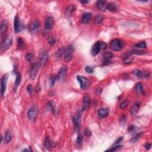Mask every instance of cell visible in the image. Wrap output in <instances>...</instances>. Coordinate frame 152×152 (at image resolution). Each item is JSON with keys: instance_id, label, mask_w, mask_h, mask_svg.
Masks as SVG:
<instances>
[{"instance_id": "6da1fadb", "label": "cell", "mask_w": 152, "mask_h": 152, "mask_svg": "<svg viewBox=\"0 0 152 152\" xmlns=\"http://www.w3.org/2000/svg\"><path fill=\"white\" fill-rule=\"evenodd\" d=\"M107 47V45L106 44V43L103 42H97L94 44L93 46L92 49V54L93 56L97 55L100 52L101 50H103L105 49Z\"/></svg>"}, {"instance_id": "7a4b0ae2", "label": "cell", "mask_w": 152, "mask_h": 152, "mask_svg": "<svg viewBox=\"0 0 152 152\" xmlns=\"http://www.w3.org/2000/svg\"><path fill=\"white\" fill-rule=\"evenodd\" d=\"M124 43L119 39H113L110 43V48L113 51H118L122 49Z\"/></svg>"}, {"instance_id": "3957f363", "label": "cell", "mask_w": 152, "mask_h": 152, "mask_svg": "<svg viewBox=\"0 0 152 152\" xmlns=\"http://www.w3.org/2000/svg\"><path fill=\"white\" fill-rule=\"evenodd\" d=\"M13 41V37L12 35H7L2 40L1 45V49L2 51H5L11 46Z\"/></svg>"}, {"instance_id": "277c9868", "label": "cell", "mask_w": 152, "mask_h": 152, "mask_svg": "<svg viewBox=\"0 0 152 152\" xmlns=\"http://www.w3.org/2000/svg\"><path fill=\"white\" fill-rule=\"evenodd\" d=\"M48 58H49V55L47 52L43 51L40 53L39 55V66L42 67H44L48 61Z\"/></svg>"}, {"instance_id": "5b68a950", "label": "cell", "mask_w": 152, "mask_h": 152, "mask_svg": "<svg viewBox=\"0 0 152 152\" xmlns=\"http://www.w3.org/2000/svg\"><path fill=\"white\" fill-rule=\"evenodd\" d=\"M74 48L72 45H70L66 49L65 52V56H64V60L66 61H70L73 58V53Z\"/></svg>"}, {"instance_id": "8992f818", "label": "cell", "mask_w": 152, "mask_h": 152, "mask_svg": "<svg viewBox=\"0 0 152 152\" xmlns=\"http://www.w3.org/2000/svg\"><path fill=\"white\" fill-rule=\"evenodd\" d=\"M8 75L4 74L1 78V94L2 96H3L6 90L7 83Z\"/></svg>"}, {"instance_id": "52a82bcc", "label": "cell", "mask_w": 152, "mask_h": 152, "mask_svg": "<svg viewBox=\"0 0 152 152\" xmlns=\"http://www.w3.org/2000/svg\"><path fill=\"white\" fill-rule=\"evenodd\" d=\"M38 70H39V66L38 63L35 62L32 65L30 71V77L32 80H35L36 78L37 74L38 73Z\"/></svg>"}, {"instance_id": "ba28073f", "label": "cell", "mask_w": 152, "mask_h": 152, "mask_svg": "<svg viewBox=\"0 0 152 152\" xmlns=\"http://www.w3.org/2000/svg\"><path fill=\"white\" fill-rule=\"evenodd\" d=\"M40 27V23L38 20H35L30 23L29 26V30L31 33H37Z\"/></svg>"}, {"instance_id": "9c48e42d", "label": "cell", "mask_w": 152, "mask_h": 152, "mask_svg": "<svg viewBox=\"0 0 152 152\" xmlns=\"http://www.w3.org/2000/svg\"><path fill=\"white\" fill-rule=\"evenodd\" d=\"M77 79L78 80V82L80 84L81 89H84L88 84V79L86 78V77H83V76H82V75H77Z\"/></svg>"}, {"instance_id": "30bf717a", "label": "cell", "mask_w": 152, "mask_h": 152, "mask_svg": "<svg viewBox=\"0 0 152 152\" xmlns=\"http://www.w3.org/2000/svg\"><path fill=\"white\" fill-rule=\"evenodd\" d=\"M14 31L16 33H19V31H21L22 30L21 28V24H20V22L19 21V18L17 17V16H16L14 17Z\"/></svg>"}, {"instance_id": "8fae6325", "label": "cell", "mask_w": 152, "mask_h": 152, "mask_svg": "<svg viewBox=\"0 0 152 152\" xmlns=\"http://www.w3.org/2000/svg\"><path fill=\"white\" fill-rule=\"evenodd\" d=\"M74 127L76 129H79L81 125V117L80 115H75L73 119Z\"/></svg>"}, {"instance_id": "7c38bea8", "label": "cell", "mask_w": 152, "mask_h": 152, "mask_svg": "<svg viewBox=\"0 0 152 152\" xmlns=\"http://www.w3.org/2000/svg\"><path fill=\"white\" fill-rule=\"evenodd\" d=\"M8 29V23L6 21L3 20L1 23V27H0V34L1 36H3L7 31Z\"/></svg>"}, {"instance_id": "4fadbf2b", "label": "cell", "mask_w": 152, "mask_h": 152, "mask_svg": "<svg viewBox=\"0 0 152 152\" xmlns=\"http://www.w3.org/2000/svg\"><path fill=\"white\" fill-rule=\"evenodd\" d=\"M27 116L30 120H33L35 119V117L36 116V110L35 108L33 107L30 108L27 111Z\"/></svg>"}, {"instance_id": "5bb4252c", "label": "cell", "mask_w": 152, "mask_h": 152, "mask_svg": "<svg viewBox=\"0 0 152 152\" xmlns=\"http://www.w3.org/2000/svg\"><path fill=\"white\" fill-rule=\"evenodd\" d=\"M96 6L97 8L101 12H105L107 9L106 3L103 1H98L96 3Z\"/></svg>"}, {"instance_id": "9a60e30c", "label": "cell", "mask_w": 152, "mask_h": 152, "mask_svg": "<svg viewBox=\"0 0 152 152\" xmlns=\"http://www.w3.org/2000/svg\"><path fill=\"white\" fill-rule=\"evenodd\" d=\"M98 116L99 118H103L107 117L109 114V109L107 108H101L97 111Z\"/></svg>"}, {"instance_id": "2e32d148", "label": "cell", "mask_w": 152, "mask_h": 152, "mask_svg": "<svg viewBox=\"0 0 152 152\" xmlns=\"http://www.w3.org/2000/svg\"><path fill=\"white\" fill-rule=\"evenodd\" d=\"M53 26V19L51 17H48L47 18L45 22V27L46 30H49L52 29Z\"/></svg>"}, {"instance_id": "e0dca14e", "label": "cell", "mask_w": 152, "mask_h": 152, "mask_svg": "<svg viewBox=\"0 0 152 152\" xmlns=\"http://www.w3.org/2000/svg\"><path fill=\"white\" fill-rule=\"evenodd\" d=\"M92 19V13H84L83 15L82 19V22L83 24H87L89 23Z\"/></svg>"}, {"instance_id": "ac0fdd59", "label": "cell", "mask_w": 152, "mask_h": 152, "mask_svg": "<svg viewBox=\"0 0 152 152\" xmlns=\"http://www.w3.org/2000/svg\"><path fill=\"white\" fill-rule=\"evenodd\" d=\"M67 71V67L66 66H64V67H61L60 68V70H59L58 72V75H57V78L58 79H62L63 77L66 75V73Z\"/></svg>"}, {"instance_id": "d6986e66", "label": "cell", "mask_w": 152, "mask_h": 152, "mask_svg": "<svg viewBox=\"0 0 152 152\" xmlns=\"http://www.w3.org/2000/svg\"><path fill=\"white\" fill-rule=\"evenodd\" d=\"M13 136H12V132L10 131H7L5 133L4 138V142L5 144H8L12 141Z\"/></svg>"}, {"instance_id": "ffe728a7", "label": "cell", "mask_w": 152, "mask_h": 152, "mask_svg": "<svg viewBox=\"0 0 152 152\" xmlns=\"http://www.w3.org/2000/svg\"><path fill=\"white\" fill-rule=\"evenodd\" d=\"M140 108V103L136 102L131 108V113L132 115H136L138 112V109Z\"/></svg>"}, {"instance_id": "44dd1931", "label": "cell", "mask_w": 152, "mask_h": 152, "mask_svg": "<svg viewBox=\"0 0 152 152\" xmlns=\"http://www.w3.org/2000/svg\"><path fill=\"white\" fill-rule=\"evenodd\" d=\"M90 102V98L89 95H86L83 100V105L84 108H86L89 106Z\"/></svg>"}, {"instance_id": "7402d4cb", "label": "cell", "mask_w": 152, "mask_h": 152, "mask_svg": "<svg viewBox=\"0 0 152 152\" xmlns=\"http://www.w3.org/2000/svg\"><path fill=\"white\" fill-rule=\"evenodd\" d=\"M107 9L110 12H115L117 10V7L115 4L113 3H110L108 4H107Z\"/></svg>"}, {"instance_id": "603a6c76", "label": "cell", "mask_w": 152, "mask_h": 152, "mask_svg": "<svg viewBox=\"0 0 152 152\" xmlns=\"http://www.w3.org/2000/svg\"><path fill=\"white\" fill-rule=\"evenodd\" d=\"M74 10H75V7L74 5H70L69 7H68L67 9H66V16H70L71 14L73 13Z\"/></svg>"}, {"instance_id": "cb8c5ba5", "label": "cell", "mask_w": 152, "mask_h": 152, "mask_svg": "<svg viewBox=\"0 0 152 152\" xmlns=\"http://www.w3.org/2000/svg\"><path fill=\"white\" fill-rule=\"evenodd\" d=\"M17 45L19 49H22L24 48V42L21 38L17 39Z\"/></svg>"}, {"instance_id": "d4e9b609", "label": "cell", "mask_w": 152, "mask_h": 152, "mask_svg": "<svg viewBox=\"0 0 152 152\" xmlns=\"http://www.w3.org/2000/svg\"><path fill=\"white\" fill-rule=\"evenodd\" d=\"M136 91L137 93H141L143 91V86L142 83L139 82L136 86Z\"/></svg>"}, {"instance_id": "484cf974", "label": "cell", "mask_w": 152, "mask_h": 152, "mask_svg": "<svg viewBox=\"0 0 152 152\" xmlns=\"http://www.w3.org/2000/svg\"><path fill=\"white\" fill-rule=\"evenodd\" d=\"M113 57V54L111 52H106L103 55V58H104L105 61H108L111 59Z\"/></svg>"}, {"instance_id": "4316f807", "label": "cell", "mask_w": 152, "mask_h": 152, "mask_svg": "<svg viewBox=\"0 0 152 152\" xmlns=\"http://www.w3.org/2000/svg\"><path fill=\"white\" fill-rule=\"evenodd\" d=\"M103 17L102 16V15H98L97 16L95 17V19H94V23L96 24H99L101 23H102V22L103 21Z\"/></svg>"}, {"instance_id": "83f0119b", "label": "cell", "mask_w": 152, "mask_h": 152, "mask_svg": "<svg viewBox=\"0 0 152 152\" xmlns=\"http://www.w3.org/2000/svg\"><path fill=\"white\" fill-rule=\"evenodd\" d=\"M129 103V102L128 99L124 100V101H122L121 103L120 106H119V108H120V109H125V108L128 106Z\"/></svg>"}, {"instance_id": "f1b7e54d", "label": "cell", "mask_w": 152, "mask_h": 152, "mask_svg": "<svg viewBox=\"0 0 152 152\" xmlns=\"http://www.w3.org/2000/svg\"><path fill=\"white\" fill-rule=\"evenodd\" d=\"M57 79H58V78H57V77L55 75H52L51 77H50V78H49V86H50L51 87L54 86Z\"/></svg>"}, {"instance_id": "f546056e", "label": "cell", "mask_w": 152, "mask_h": 152, "mask_svg": "<svg viewBox=\"0 0 152 152\" xmlns=\"http://www.w3.org/2000/svg\"><path fill=\"white\" fill-rule=\"evenodd\" d=\"M133 57H131V56H128V57H126L123 58L122 62H123V63H124V64H129V63H131V62L133 61Z\"/></svg>"}, {"instance_id": "4dcf8cb0", "label": "cell", "mask_w": 152, "mask_h": 152, "mask_svg": "<svg viewBox=\"0 0 152 152\" xmlns=\"http://www.w3.org/2000/svg\"><path fill=\"white\" fill-rule=\"evenodd\" d=\"M45 146L47 147V148H49L51 146V139L49 137H47L45 139L44 141Z\"/></svg>"}, {"instance_id": "1f68e13d", "label": "cell", "mask_w": 152, "mask_h": 152, "mask_svg": "<svg viewBox=\"0 0 152 152\" xmlns=\"http://www.w3.org/2000/svg\"><path fill=\"white\" fill-rule=\"evenodd\" d=\"M135 47L138 48H146V43L144 41L140 42L139 43H137V44L135 45Z\"/></svg>"}, {"instance_id": "d6a6232c", "label": "cell", "mask_w": 152, "mask_h": 152, "mask_svg": "<svg viewBox=\"0 0 152 152\" xmlns=\"http://www.w3.org/2000/svg\"><path fill=\"white\" fill-rule=\"evenodd\" d=\"M143 134V133H138V134H137L136 136H134V137H133V138H131V141H131V143H133L136 142V141H137L140 138V137L142 136Z\"/></svg>"}, {"instance_id": "836d02e7", "label": "cell", "mask_w": 152, "mask_h": 152, "mask_svg": "<svg viewBox=\"0 0 152 152\" xmlns=\"http://www.w3.org/2000/svg\"><path fill=\"white\" fill-rule=\"evenodd\" d=\"M21 80V75H20V73H18V74L17 75V77H16V82H15V86L16 87H17L19 86V84H20Z\"/></svg>"}, {"instance_id": "e575fe53", "label": "cell", "mask_w": 152, "mask_h": 152, "mask_svg": "<svg viewBox=\"0 0 152 152\" xmlns=\"http://www.w3.org/2000/svg\"><path fill=\"white\" fill-rule=\"evenodd\" d=\"M133 73L136 76H137L138 78H141V77H143L142 72L140 70H134L133 72Z\"/></svg>"}, {"instance_id": "d590c367", "label": "cell", "mask_w": 152, "mask_h": 152, "mask_svg": "<svg viewBox=\"0 0 152 152\" xmlns=\"http://www.w3.org/2000/svg\"><path fill=\"white\" fill-rule=\"evenodd\" d=\"M129 54H136V55H143L145 54V52L139 50H133L129 52Z\"/></svg>"}, {"instance_id": "8d00e7d4", "label": "cell", "mask_w": 152, "mask_h": 152, "mask_svg": "<svg viewBox=\"0 0 152 152\" xmlns=\"http://www.w3.org/2000/svg\"><path fill=\"white\" fill-rule=\"evenodd\" d=\"M48 42L49 43V44L51 46H54L56 43L55 40L52 37H49L48 38Z\"/></svg>"}, {"instance_id": "74e56055", "label": "cell", "mask_w": 152, "mask_h": 152, "mask_svg": "<svg viewBox=\"0 0 152 152\" xmlns=\"http://www.w3.org/2000/svg\"><path fill=\"white\" fill-rule=\"evenodd\" d=\"M26 59L27 61L31 62L33 59V54L31 53H28L26 55Z\"/></svg>"}, {"instance_id": "f35d334b", "label": "cell", "mask_w": 152, "mask_h": 152, "mask_svg": "<svg viewBox=\"0 0 152 152\" xmlns=\"http://www.w3.org/2000/svg\"><path fill=\"white\" fill-rule=\"evenodd\" d=\"M83 142V138H82V136L80 134H78L77 137V144H81Z\"/></svg>"}, {"instance_id": "ab89813d", "label": "cell", "mask_w": 152, "mask_h": 152, "mask_svg": "<svg viewBox=\"0 0 152 152\" xmlns=\"http://www.w3.org/2000/svg\"><path fill=\"white\" fill-rule=\"evenodd\" d=\"M85 71L87 72V73H93V71H94V69L91 66H86L85 68Z\"/></svg>"}, {"instance_id": "60d3db41", "label": "cell", "mask_w": 152, "mask_h": 152, "mask_svg": "<svg viewBox=\"0 0 152 152\" xmlns=\"http://www.w3.org/2000/svg\"><path fill=\"white\" fill-rule=\"evenodd\" d=\"M27 92L29 93V94H31L32 92H33V87L31 84H29L27 86Z\"/></svg>"}, {"instance_id": "b9f144b4", "label": "cell", "mask_w": 152, "mask_h": 152, "mask_svg": "<svg viewBox=\"0 0 152 152\" xmlns=\"http://www.w3.org/2000/svg\"><path fill=\"white\" fill-rule=\"evenodd\" d=\"M122 147L121 146H119V145H117V146H115V147H112V148H110V149L107 150L106 151H109V152H113V151H116L117 149H118V148H119L120 147Z\"/></svg>"}, {"instance_id": "7bdbcfd3", "label": "cell", "mask_w": 152, "mask_h": 152, "mask_svg": "<svg viewBox=\"0 0 152 152\" xmlns=\"http://www.w3.org/2000/svg\"><path fill=\"white\" fill-rule=\"evenodd\" d=\"M63 52H64V49L63 48H61V49H59L58 50V51L57 52V57L58 58H60L62 56L63 54Z\"/></svg>"}, {"instance_id": "ee69618b", "label": "cell", "mask_w": 152, "mask_h": 152, "mask_svg": "<svg viewBox=\"0 0 152 152\" xmlns=\"http://www.w3.org/2000/svg\"><path fill=\"white\" fill-rule=\"evenodd\" d=\"M48 106H49V109H50L52 111V112L54 113H55V108H54V106H53V105L52 104L51 102H48Z\"/></svg>"}, {"instance_id": "f6af8a7d", "label": "cell", "mask_w": 152, "mask_h": 152, "mask_svg": "<svg viewBox=\"0 0 152 152\" xmlns=\"http://www.w3.org/2000/svg\"><path fill=\"white\" fill-rule=\"evenodd\" d=\"M85 134L87 137H89V136H91V134H92V131H91V130L89 128H87L86 129Z\"/></svg>"}, {"instance_id": "bcb514c9", "label": "cell", "mask_w": 152, "mask_h": 152, "mask_svg": "<svg viewBox=\"0 0 152 152\" xmlns=\"http://www.w3.org/2000/svg\"><path fill=\"white\" fill-rule=\"evenodd\" d=\"M122 140H123V138H122V137H119V138H118V139L117 140V141H116V142H115V143L114 144V146H117V145H118V144L119 143L121 142V141Z\"/></svg>"}, {"instance_id": "7dc6e473", "label": "cell", "mask_w": 152, "mask_h": 152, "mask_svg": "<svg viewBox=\"0 0 152 152\" xmlns=\"http://www.w3.org/2000/svg\"><path fill=\"white\" fill-rule=\"evenodd\" d=\"M151 147V144H146V145H145V148H146V150H149L150 148Z\"/></svg>"}, {"instance_id": "c3c4849f", "label": "cell", "mask_w": 152, "mask_h": 152, "mask_svg": "<svg viewBox=\"0 0 152 152\" xmlns=\"http://www.w3.org/2000/svg\"><path fill=\"white\" fill-rule=\"evenodd\" d=\"M144 76H145V77H146V78H147V77H149V73H148V72H147V71L145 72Z\"/></svg>"}, {"instance_id": "681fc988", "label": "cell", "mask_w": 152, "mask_h": 152, "mask_svg": "<svg viewBox=\"0 0 152 152\" xmlns=\"http://www.w3.org/2000/svg\"><path fill=\"white\" fill-rule=\"evenodd\" d=\"M81 3H84V4H86V3H88V1H80Z\"/></svg>"}]
</instances>
